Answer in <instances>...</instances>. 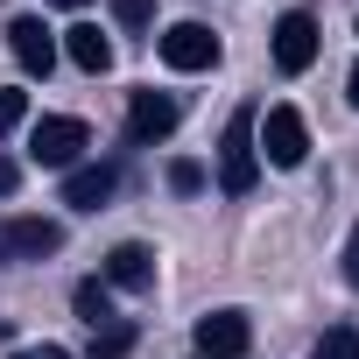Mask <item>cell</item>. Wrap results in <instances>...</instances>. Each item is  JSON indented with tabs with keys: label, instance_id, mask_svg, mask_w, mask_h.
<instances>
[{
	"label": "cell",
	"instance_id": "cell-20",
	"mask_svg": "<svg viewBox=\"0 0 359 359\" xmlns=\"http://www.w3.org/2000/svg\"><path fill=\"white\" fill-rule=\"evenodd\" d=\"M15 184H22V162H8V155H0V198H15Z\"/></svg>",
	"mask_w": 359,
	"mask_h": 359
},
{
	"label": "cell",
	"instance_id": "cell-18",
	"mask_svg": "<svg viewBox=\"0 0 359 359\" xmlns=\"http://www.w3.org/2000/svg\"><path fill=\"white\" fill-rule=\"evenodd\" d=\"M22 113H29V92H0V141L22 127Z\"/></svg>",
	"mask_w": 359,
	"mask_h": 359
},
{
	"label": "cell",
	"instance_id": "cell-16",
	"mask_svg": "<svg viewBox=\"0 0 359 359\" xmlns=\"http://www.w3.org/2000/svg\"><path fill=\"white\" fill-rule=\"evenodd\" d=\"M205 184H212V169H205V162H169V191H184V198H198Z\"/></svg>",
	"mask_w": 359,
	"mask_h": 359
},
{
	"label": "cell",
	"instance_id": "cell-3",
	"mask_svg": "<svg viewBox=\"0 0 359 359\" xmlns=\"http://www.w3.org/2000/svg\"><path fill=\"white\" fill-rule=\"evenodd\" d=\"M85 141H92V127H85L78 113H50V120H36V134H29V162H43V169H71Z\"/></svg>",
	"mask_w": 359,
	"mask_h": 359
},
{
	"label": "cell",
	"instance_id": "cell-14",
	"mask_svg": "<svg viewBox=\"0 0 359 359\" xmlns=\"http://www.w3.org/2000/svg\"><path fill=\"white\" fill-rule=\"evenodd\" d=\"M134 352V324L120 317V324H106V331H92V359H127Z\"/></svg>",
	"mask_w": 359,
	"mask_h": 359
},
{
	"label": "cell",
	"instance_id": "cell-8",
	"mask_svg": "<svg viewBox=\"0 0 359 359\" xmlns=\"http://www.w3.org/2000/svg\"><path fill=\"white\" fill-rule=\"evenodd\" d=\"M317 50H324V36H317L310 15H282V22H275V64H282L289 78H303V71L317 64Z\"/></svg>",
	"mask_w": 359,
	"mask_h": 359
},
{
	"label": "cell",
	"instance_id": "cell-1",
	"mask_svg": "<svg viewBox=\"0 0 359 359\" xmlns=\"http://www.w3.org/2000/svg\"><path fill=\"white\" fill-rule=\"evenodd\" d=\"M219 184L233 198H247L261 184V148H254V113H233L226 134H219Z\"/></svg>",
	"mask_w": 359,
	"mask_h": 359
},
{
	"label": "cell",
	"instance_id": "cell-19",
	"mask_svg": "<svg viewBox=\"0 0 359 359\" xmlns=\"http://www.w3.org/2000/svg\"><path fill=\"white\" fill-rule=\"evenodd\" d=\"M345 282L359 289V226H352V240H345Z\"/></svg>",
	"mask_w": 359,
	"mask_h": 359
},
{
	"label": "cell",
	"instance_id": "cell-12",
	"mask_svg": "<svg viewBox=\"0 0 359 359\" xmlns=\"http://www.w3.org/2000/svg\"><path fill=\"white\" fill-rule=\"evenodd\" d=\"M64 57H71L78 71H92V78H106V71H113V43H106L92 22H71V29H64Z\"/></svg>",
	"mask_w": 359,
	"mask_h": 359
},
{
	"label": "cell",
	"instance_id": "cell-15",
	"mask_svg": "<svg viewBox=\"0 0 359 359\" xmlns=\"http://www.w3.org/2000/svg\"><path fill=\"white\" fill-rule=\"evenodd\" d=\"M317 359H359V331H352V324H331V331L317 338Z\"/></svg>",
	"mask_w": 359,
	"mask_h": 359
},
{
	"label": "cell",
	"instance_id": "cell-6",
	"mask_svg": "<svg viewBox=\"0 0 359 359\" xmlns=\"http://www.w3.org/2000/svg\"><path fill=\"white\" fill-rule=\"evenodd\" d=\"M64 247V226L57 219H0V268L15 261H43Z\"/></svg>",
	"mask_w": 359,
	"mask_h": 359
},
{
	"label": "cell",
	"instance_id": "cell-22",
	"mask_svg": "<svg viewBox=\"0 0 359 359\" xmlns=\"http://www.w3.org/2000/svg\"><path fill=\"white\" fill-rule=\"evenodd\" d=\"M345 99H352V106H359V64H352V78H345Z\"/></svg>",
	"mask_w": 359,
	"mask_h": 359
},
{
	"label": "cell",
	"instance_id": "cell-17",
	"mask_svg": "<svg viewBox=\"0 0 359 359\" xmlns=\"http://www.w3.org/2000/svg\"><path fill=\"white\" fill-rule=\"evenodd\" d=\"M113 22L120 29H148L155 22V0H113Z\"/></svg>",
	"mask_w": 359,
	"mask_h": 359
},
{
	"label": "cell",
	"instance_id": "cell-23",
	"mask_svg": "<svg viewBox=\"0 0 359 359\" xmlns=\"http://www.w3.org/2000/svg\"><path fill=\"white\" fill-rule=\"evenodd\" d=\"M50 8H71V15H78V8H85V0H50Z\"/></svg>",
	"mask_w": 359,
	"mask_h": 359
},
{
	"label": "cell",
	"instance_id": "cell-21",
	"mask_svg": "<svg viewBox=\"0 0 359 359\" xmlns=\"http://www.w3.org/2000/svg\"><path fill=\"white\" fill-rule=\"evenodd\" d=\"M15 359H71L64 345H29V352H15Z\"/></svg>",
	"mask_w": 359,
	"mask_h": 359
},
{
	"label": "cell",
	"instance_id": "cell-2",
	"mask_svg": "<svg viewBox=\"0 0 359 359\" xmlns=\"http://www.w3.org/2000/svg\"><path fill=\"white\" fill-rule=\"evenodd\" d=\"M254 148H261L275 169H303V155H310L303 113H296V106H268V120H254Z\"/></svg>",
	"mask_w": 359,
	"mask_h": 359
},
{
	"label": "cell",
	"instance_id": "cell-10",
	"mask_svg": "<svg viewBox=\"0 0 359 359\" xmlns=\"http://www.w3.org/2000/svg\"><path fill=\"white\" fill-rule=\"evenodd\" d=\"M113 191H120V169H113V162H85V169L64 176V205H71V212H99Z\"/></svg>",
	"mask_w": 359,
	"mask_h": 359
},
{
	"label": "cell",
	"instance_id": "cell-13",
	"mask_svg": "<svg viewBox=\"0 0 359 359\" xmlns=\"http://www.w3.org/2000/svg\"><path fill=\"white\" fill-rule=\"evenodd\" d=\"M71 303H78V317H85L92 331L120 324V317H113V289H106V282H78V289H71Z\"/></svg>",
	"mask_w": 359,
	"mask_h": 359
},
{
	"label": "cell",
	"instance_id": "cell-11",
	"mask_svg": "<svg viewBox=\"0 0 359 359\" xmlns=\"http://www.w3.org/2000/svg\"><path fill=\"white\" fill-rule=\"evenodd\" d=\"M106 289H148L155 282V254L141 247V240H120L113 254H106V275H99Z\"/></svg>",
	"mask_w": 359,
	"mask_h": 359
},
{
	"label": "cell",
	"instance_id": "cell-24",
	"mask_svg": "<svg viewBox=\"0 0 359 359\" xmlns=\"http://www.w3.org/2000/svg\"><path fill=\"white\" fill-rule=\"evenodd\" d=\"M8 338H15V324H8V317H0V345H8Z\"/></svg>",
	"mask_w": 359,
	"mask_h": 359
},
{
	"label": "cell",
	"instance_id": "cell-5",
	"mask_svg": "<svg viewBox=\"0 0 359 359\" xmlns=\"http://www.w3.org/2000/svg\"><path fill=\"white\" fill-rule=\"evenodd\" d=\"M155 50H162L169 71H212V64H219V36H212L205 22H169V29L155 36Z\"/></svg>",
	"mask_w": 359,
	"mask_h": 359
},
{
	"label": "cell",
	"instance_id": "cell-4",
	"mask_svg": "<svg viewBox=\"0 0 359 359\" xmlns=\"http://www.w3.org/2000/svg\"><path fill=\"white\" fill-rule=\"evenodd\" d=\"M176 120H184V106H176V92H134L127 99V141L134 148H155V141H169L176 134Z\"/></svg>",
	"mask_w": 359,
	"mask_h": 359
},
{
	"label": "cell",
	"instance_id": "cell-7",
	"mask_svg": "<svg viewBox=\"0 0 359 359\" xmlns=\"http://www.w3.org/2000/svg\"><path fill=\"white\" fill-rule=\"evenodd\" d=\"M191 345H198L205 359H247V345H254V324H247V310H212V317L191 331Z\"/></svg>",
	"mask_w": 359,
	"mask_h": 359
},
{
	"label": "cell",
	"instance_id": "cell-9",
	"mask_svg": "<svg viewBox=\"0 0 359 359\" xmlns=\"http://www.w3.org/2000/svg\"><path fill=\"white\" fill-rule=\"evenodd\" d=\"M8 50H15V64H22L29 78H50V71H57V36H50L36 15L8 22Z\"/></svg>",
	"mask_w": 359,
	"mask_h": 359
}]
</instances>
